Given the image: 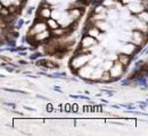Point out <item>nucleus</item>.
Listing matches in <instances>:
<instances>
[{
    "instance_id": "f257e3e1",
    "label": "nucleus",
    "mask_w": 148,
    "mask_h": 136,
    "mask_svg": "<svg viewBox=\"0 0 148 136\" xmlns=\"http://www.w3.org/2000/svg\"><path fill=\"white\" fill-rule=\"evenodd\" d=\"M91 59H92V55L86 52V51L82 49V52L79 51V52L73 57L72 61H71V66H72V68H73L74 70L77 72L80 68H82L83 66H86L87 64H89Z\"/></svg>"
},
{
    "instance_id": "f03ea898",
    "label": "nucleus",
    "mask_w": 148,
    "mask_h": 136,
    "mask_svg": "<svg viewBox=\"0 0 148 136\" xmlns=\"http://www.w3.org/2000/svg\"><path fill=\"white\" fill-rule=\"evenodd\" d=\"M46 30H48L47 22L42 20H38L37 22L33 24V26L30 28V31H29V38H32V37L37 35L39 33L46 31Z\"/></svg>"
},
{
    "instance_id": "7ed1b4c3",
    "label": "nucleus",
    "mask_w": 148,
    "mask_h": 136,
    "mask_svg": "<svg viewBox=\"0 0 148 136\" xmlns=\"http://www.w3.org/2000/svg\"><path fill=\"white\" fill-rule=\"evenodd\" d=\"M131 39H132V42L138 47V45H143L146 40H147V34L140 30H134L132 32V35H131Z\"/></svg>"
},
{
    "instance_id": "20e7f679",
    "label": "nucleus",
    "mask_w": 148,
    "mask_h": 136,
    "mask_svg": "<svg viewBox=\"0 0 148 136\" xmlns=\"http://www.w3.org/2000/svg\"><path fill=\"white\" fill-rule=\"evenodd\" d=\"M124 69H125V67L119 61V60H116V61H114V64H113V66H112V68L110 69V73H111V76L113 79H116V78H119L123 73H124Z\"/></svg>"
},
{
    "instance_id": "39448f33",
    "label": "nucleus",
    "mask_w": 148,
    "mask_h": 136,
    "mask_svg": "<svg viewBox=\"0 0 148 136\" xmlns=\"http://www.w3.org/2000/svg\"><path fill=\"white\" fill-rule=\"evenodd\" d=\"M96 68L97 67H93L90 64H87L86 66H83L82 68H80L77 70V74L82 78H84V79H91V77H92L93 75V72H95Z\"/></svg>"
},
{
    "instance_id": "423d86ee",
    "label": "nucleus",
    "mask_w": 148,
    "mask_h": 136,
    "mask_svg": "<svg viewBox=\"0 0 148 136\" xmlns=\"http://www.w3.org/2000/svg\"><path fill=\"white\" fill-rule=\"evenodd\" d=\"M97 43H98V40L91 37V35H89V34H87L86 37H83V39L81 40V49H83L87 52L88 49L97 45Z\"/></svg>"
},
{
    "instance_id": "0eeeda50",
    "label": "nucleus",
    "mask_w": 148,
    "mask_h": 136,
    "mask_svg": "<svg viewBox=\"0 0 148 136\" xmlns=\"http://www.w3.org/2000/svg\"><path fill=\"white\" fill-rule=\"evenodd\" d=\"M51 37H53L51 31L48 28V30H46V31L39 33V34H37V35L30 38V40H31L33 43H42V42H45V41H48Z\"/></svg>"
},
{
    "instance_id": "6e6552de",
    "label": "nucleus",
    "mask_w": 148,
    "mask_h": 136,
    "mask_svg": "<svg viewBox=\"0 0 148 136\" xmlns=\"http://www.w3.org/2000/svg\"><path fill=\"white\" fill-rule=\"evenodd\" d=\"M51 15H53V10L48 6H42L38 10V17H39V20H47L48 18L51 17Z\"/></svg>"
},
{
    "instance_id": "1a4fd4ad",
    "label": "nucleus",
    "mask_w": 148,
    "mask_h": 136,
    "mask_svg": "<svg viewBox=\"0 0 148 136\" xmlns=\"http://www.w3.org/2000/svg\"><path fill=\"white\" fill-rule=\"evenodd\" d=\"M88 34L91 35V37H93V38H96L98 41H99L100 39H103V31L99 30L96 25H92V26L88 27Z\"/></svg>"
},
{
    "instance_id": "9d476101",
    "label": "nucleus",
    "mask_w": 148,
    "mask_h": 136,
    "mask_svg": "<svg viewBox=\"0 0 148 136\" xmlns=\"http://www.w3.org/2000/svg\"><path fill=\"white\" fill-rule=\"evenodd\" d=\"M131 55H128V53H124V52H121V53H119L117 55V57H116V60H119L124 67H127L128 65L130 64V60H131V57H130Z\"/></svg>"
},
{
    "instance_id": "9b49d317",
    "label": "nucleus",
    "mask_w": 148,
    "mask_h": 136,
    "mask_svg": "<svg viewBox=\"0 0 148 136\" xmlns=\"http://www.w3.org/2000/svg\"><path fill=\"white\" fill-rule=\"evenodd\" d=\"M47 22V25H48V28L50 30V31H53V30H56V28H58L59 26H60V24H59V22L55 18H48V20H46Z\"/></svg>"
},
{
    "instance_id": "f8f14e48",
    "label": "nucleus",
    "mask_w": 148,
    "mask_h": 136,
    "mask_svg": "<svg viewBox=\"0 0 148 136\" xmlns=\"http://www.w3.org/2000/svg\"><path fill=\"white\" fill-rule=\"evenodd\" d=\"M136 47H137L136 44H125V45H123V47H122V52L128 53V55H131V53H133V52H134Z\"/></svg>"
},
{
    "instance_id": "ddd939ff",
    "label": "nucleus",
    "mask_w": 148,
    "mask_h": 136,
    "mask_svg": "<svg viewBox=\"0 0 148 136\" xmlns=\"http://www.w3.org/2000/svg\"><path fill=\"white\" fill-rule=\"evenodd\" d=\"M138 18H140L143 22H145V23L148 24V10H144L140 14H138Z\"/></svg>"
},
{
    "instance_id": "4468645a",
    "label": "nucleus",
    "mask_w": 148,
    "mask_h": 136,
    "mask_svg": "<svg viewBox=\"0 0 148 136\" xmlns=\"http://www.w3.org/2000/svg\"><path fill=\"white\" fill-rule=\"evenodd\" d=\"M47 3H59L62 0H46Z\"/></svg>"
},
{
    "instance_id": "2eb2a0df",
    "label": "nucleus",
    "mask_w": 148,
    "mask_h": 136,
    "mask_svg": "<svg viewBox=\"0 0 148 136\" xmlns=\"http://www.w3.org/2000/svg\"><path fill=\"white\" fill-rule=\"evenodd\" d=\"M65 110L66 111H71L72 110V106L71 104H65Z\"/></svg>"
},
{
    "instance_id": "dca6fc26",
    "label": "nucleus",
    "mask_w": 148,
    "mask_h": 136,
    "mask_svg": "<svg viewBox=\"0 0 148 136\" xmlns=\"http://www.w3.org/2000/svg\"><path fill=\"white\" fill-rule=\"evenodd\" d=\"M47 111H53V104H50V103L47 104Z\"/></svg>"
},
{
    "instance_id": "f3484780",
    "label": "nucleus",
    "mask_w": 148,
    "mask_h": 136,
    "mask_svg": "<svg viewBox=\"0 0 148 136\" xmlns=\"http://www.w3.org/2000/svg\"><path fill=\"white\" fill-rule=\"evenodd\" d=\"M77 104H72V111H74V112H76L77 111Z\"/></svg>"
},
{
    "instance_id": "a211bd4d",
    "label": "nucleus",
    "mask_w": 148,
    "mask_h": 136,
    "mask_svg": "<svg viewBox=\"0 0 148 136\" xmlns=\"http://www.w3.org/2000/svg\"><path fill=\"white\" fill-rule=\"evenodd\" d=\"M93 1H101V0H93Z\"/></svg>"
},
{
    "instance_id": "6ab92c4d",
    "label": "nucleus",
    "mask_w": 148,
    "mask_h": 136,
    "mask_svg": "<svg viewBox=\"0 0 148 136\" xmlns=\"http://www.w3.org/2000/svg\"><path fill=\"white\" fill-rule=\"evenodd\" d=\"M21 1H24V0H21Z\"/></svg>"
},
{
    "instance_id": "aec40b11",
    "label": "nucleus",
    "mask_w": 148,
    "mask_h": 136,
    "mask_svg": "<svg viewBox=\"0 0 148 136\" xmlns=\"http://www.w3.org/2000/svg\"><path fill=\"white\" fill-rule=\"evenodd\" d=\"M70 1H73V0H70Z\"/></svg>"
}]
</instances>
